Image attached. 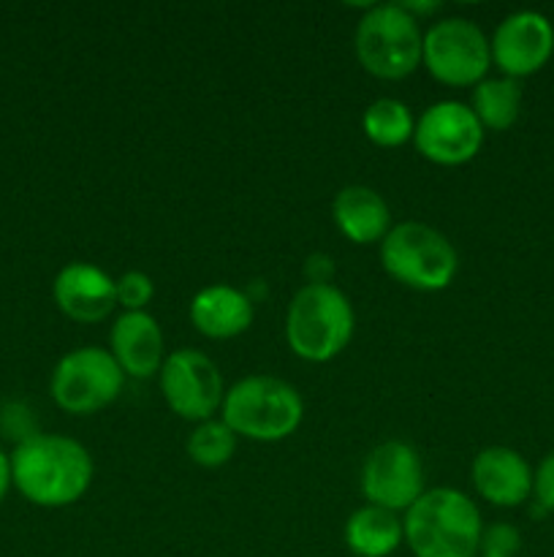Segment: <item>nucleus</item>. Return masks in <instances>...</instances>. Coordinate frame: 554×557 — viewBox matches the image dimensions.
<instances>
[{"instance_id":"a878e982","label":"nucleus","mask_w":554,"mask_h":557,"mask_svg":"<svg viewBox=\"0 0 554 557\" xmlns=\"http://www.w3.org/2000/svg\"><path fill=\"white\" fill-rule=\"evenodd\" d=\"M11 487V457L0 449V500L5 498Z\"/></svg>"},{"instance_id":"f8f14e48","label":"nucleus","mask_w":554,"mask_h":557,"mask_svg":"<svg viewBox=\"0 0 554 557\" xmlns=\"http://www.w3.org/2000/svg\"><path fill=\"white\" fill-rule=\"evenodd\" d=\"M492 63L503 71V76L519 82L549 63L554 52V27L538 11H516L508 14L494 30Z\"/></svg>"},{"instance_id":"393cba45","label":"nucleus","mask_w":554,"mask_h":557,"mask_svg":"<svg viewBox=\"0 0 554 557\" xmlns=\"http://www.w3.org/2000/svg\"><path fill=\"white\" fill-rule=\"evenodd\" d=\"M304 277L307 283H315V286H326L335 277V261L326 253H313L304 261Z\"/></svg>"},{"instance_id":"4be33fe9","label":"nucleus","mask_w":554,"mask_h":557,"mask_svg":"<svg viewBox=\"0 0 554 557\" xmlns=\"http://www.w3.org/2000/svg\"><path fill=\"white\" fill-rule=\"evenodd\" d=\"M114 292H117V305L125 313H139L150 305L152 294H155V283L147 272L130 270L114 281Z\"/></svg>"},{"instance_id":"412c9836","label":"nucleus","mask_w":554,"mask_h":557,"mask_svg":"<svg viewBox=\"0 0 554 557\" xmlns=\"http://www.w3.org/2000/svg\"><path fill=\"white\" fill-rule=\"evenodd\" d=\"M185 449H188V457L196 466L221 468L237 451V435L223 419H206V422L196 424Z\"/></svg>"},{"instance_id":"f03ea898","label":"nucleus","mask_w":554,"mask_h":557,"mask_svg":"<svg viewBox=\"0 0 554 557\" xmlns=\"http://www.w3.org/2000/svg\"><path fill=\"white\" fill-rule=\"evenodd\" d=\"M402 528L413 557H476L483 522L462 490L435 487L405 511Z\"/></svg>"},{"instance_id":"2eb2a0df","label":"nucleus","mask_w":554,"mask_h":557,"mask_svg":"<svg viewBox=\"0 0 554 557\" xmlns=\"http://www.w3.org/2000/svg\"><path fill=\"white\" fill-rule=\"evenodd\" d=\"M112 357L130 379H150L166 362L161 324L147 310L123 313L112 326Z\"/></svg>"},{"instance_id":"7ed1b4c3","label":"nucleus","mask_w":554,"mask_h":557,"mask_svg":"<svg viewBox=\"0 0 554 557\" xmlns=\"http://www.w3.org/2000/svg\"><path fill=\"white\" fill-rule=\"evenodd\" d=\"M356 326L353 305L337 286L304 283L286 313V341L304 362H329L348 348Z\"/></svg>"},{"instance_id":"dca6fc26","label":"nucleus","mask_w":554,"mask_h":557,"mask_svg":"<svg viewBox=\"0 0 554 557\" xmlns=\"http://www.w3.org/2000/svg\"><path fill=\"white\" fill-rule=\"evenodd\" d=\"M253 315L255 302L250 294L226 283L201 288L190 302V321L210 341H231L242 335L253 324Z\"/></svg>"},{"instance_id":"f257e3e1","label":"nucleus","mask_w":554,"mask_h":557,"mask_svg":"<svg viewBox=\"0 0 554 557\" xmlns=\"http://www.w3.org/2000/svg\"><path fill=\"white\" fill-rule=\"evenodd\" d=\"M11 484L41 509H63L90 490L92 457L68 435L33 433L11 451Z\"/></svg>"},{"instance_id":"9d476101","label":"nucleus","mask_w":554,"mask_h":557,"mask_svg":"<svg viewBox=\"0 0 554 557\" xmlns=\"http://www.w3.org/2000/svg\"><path fill=\"white\" fill-rule=\"evenodd\" d=\"M362 493L369 506L407 511L424 490V462L405 441H386L375 446L362 468Z\"/></svg>"},{"instance_id":"5701e85b","label":"nucleus","mask_w":554,"mask_h":557,"mask_svg":"<svg viewBox=\"0 0 554 557\" xmlns=\"http://www.w3.org/2000/svg\"><path fill=\"white\" fill-rule=\"evenodd\" d=\"M521 549V533L508 522H494L481 531L478 555L481 557H516Z\"/></svg>"},{"instance_id":"ddd939ff","label":"nucleus","mask_w":554,"mask_h":557,"mask_svg":"<svg viewBox=\"0 0 554 557\" xmlns=\"http://www.w3.org/2000/svg\"><path fill=\"white\" fill-rule=\"evenodd\" d=\"M54 305L79 324H98L117 308L114 281L96 264L74 261L58 272L52 283Z\"/></svg>"},{"instance_id":"423d86ee","label":"nucleus","mask_w":554,"mask_h":557,"mask_svg":"<svg viewBox=\"0 0 554 557\" xmlns=\"http://www.w3.org/2000/svg\"><path fill=\"white\" fill-rule=\"evenodd\" d=\"M424 33L402 3L367 5L353 33V49L364 71L378 79H405L421 65Z\"/></svg>"},{"instance_id":"0eeeda50","label":"nucleus","mask_w":554,"mask_h":557,"mask_svg":"<svg viewBox=\"0 0 554 557\" xmlns=\"http://www.w3.org/2000/svg\"><path fill=\"white\" fill-rule=\"evenodd\" d=\"M125 373L114 362L112 351L98 346H85L68 351L52 370L49 392L54 406L74 417H90L103 411L119 397Z\"/></svg>"},{"instance_id":"b1692460","label":"nucleus","mask_w":554,"mask_h":557,"mask_svg":"<svg viewBox=\"0 0 554 557\" xmlns=\"http://www.w3.org/2000/svg\"><path fill=\"white\" fill-rule=\"evenodd\" d=\"M532 495H536V504H541L543 509L554 515V451L543 457V462L538 466Z\"/></svg>"},{"instance_id":"39448f33","label":"nucleus","mask_w":554,"mask_h":557,"mask_svg":"<svg viewBox=\"0 0 554 557\" xmlns=\"http://www.w3.org/2000/svg\"><path fill=\"white\" fill-rule=\"evenodd\" d=\"M386 275L416 292H443L456 275L459 256L451 239L427 223L407 221L391 226L380 243Z\"/></svg>"},{"instance_id":"6ab92c4d","label":"nucleus","mask_w":554,"mask_h":557,"mask_svg":"<svg viewBox=\"0 0 554 557\" xmlns=\"http://www.w3.org/2000/svg\"><path fill=\"white\" fill-rule=\"evenodd\" d=\"M473 114L483 131H508L519 120L521 112V87L511 76H492L481 79L473 87Z\"/></svg>"},{"instance_id":"6e6552de","label":"nucleus","mask_w":554,"mask_h":557,"mask_svg":"<svg viewBox=\"0 0 554 557\" xmlns=\"http://www.w3.org/2000/svg\"><path fill=\"white\" fill-rule=\"evenodd\" d=\"M421 65L443 85L476 87L487 79L492 47L476 22L465 16H445L424 33Z\"/></svg>"},{"instance_id":"f3484780","label":"nucleus","mask_w":554,"mask_h":557,"mask_svg":"<svg viewBox=\"0 0 554 557\" xmlns=\"http://www.w3.org/2000/svg\"><path fill=\"white\" fill-rule=\"evenodd\" d=\"M335 226L356 245L383 243L391 232V210L383 196L367 185H348L331 201Z\"/></svg>"},{"instance_id":"4468645a","label":"nucleus","mask_w":554,"mask_h":557,"mask_svg":"<svg viewBox=\"0 0 554 557\" xmlns=\"http://www.w3.org/2000/svg\"><path fill=\"white\" fill-rule=\"evenodd\" d=\"M470 479L476 493L487 504L514 509V506L530 500L536 473L519 451L508 449V446H487L473 460Z\"/></svg>"},{"instance_id":"9b49d317","label":"nucleus","mask_w":554,"mask_h":557,"mask_svg":"<svg viewBox=\"0 0 554 557\" xmlns=\"http://www.w3.org/2000/svg\"><path fill=\"white\" fill-rule=\"evenodd\" d=\"M413 145L438 166H459L473 161L483 145V125L467 103L438 101L416 120Z\"/></svg>"},{"instance_id":"20e7f679","label":"nucleus","mask_w":554,"mask_h":557,"mask_svg":"<svg viewBox=\"0 0 554 557\" xmlns=\"http://www.w3.org/2000/svg\"><path fill=\"white\" fill-rule=\"evenodd\" d=\"M223 422L234 435L261 441H282L302 424L304 403L288 381L275 375H248L223 397Z\"/></svg>"},{"instance_id":"1a4fd4ad","label":"nucleus","mask_w":554,"mask_h":557,"mask_svg":"<svg viewBox=\"0 0 554 557\" xmlns=\"http://www.w3.org/2000/svg\"><path fill=\"white\" fill-rule=\"evenodd\" d=\"M161 392L179 419L206 422L223 406V379L217 364L196 348H177L161 368Z\"/></svg>"},{"instance_id":"a211bd4d","label":"nucleus","mask_w":554,"mask_h":557,"mask_svg":"<svg viewBox=\"0 0 554 557\" xmlns=\"http://www.w3.org/2000/svg\"><path fill=\"white\" fill-rule=\"evenodd\" d=\"M405 542L402 520L380 506H362L345 522V544L356 557H389Z\"/></svg>"},{"instance_id":"aec40b11","label":"nucleus","mask_w":554,"mask_h":557,"mask_svg":"<svg viewBox=\"0 0 554 557\" xmlns=\"http://www.w3.org/2000/svg\"><path fill=\"white\" fill-rule=\"evenodd\" d=\"M362 128L373 145L391 150V147H402L407 139H413L416 120H413L411 109L396 98H378L364 109Z\"/></svg>"}]
</instances>
